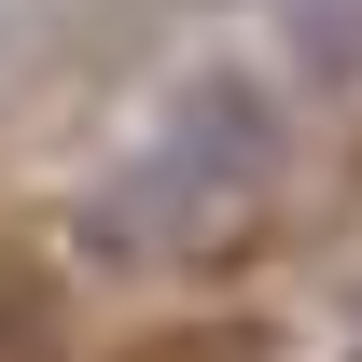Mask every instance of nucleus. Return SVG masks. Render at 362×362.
Instances as JSON below:
<instances>
[{"instance_id":"f03ea898","label":"nucleus","mask_w":362,"mask_h":362,"mask_svg":"<svg viewBox=\"0 0 362 362\" xmlns=\"http://www.w3.org/2000/svg\"><path fill=\"white\" fill-rule=\"evenodd\" d=\"M349 362H362V349H349Z\"/></svg>"},{"instance_id":"f257e3e1","label":"nucleus","mask_w":362,"mask_h":362,"mask_svg":"<svg viewBox=\"0 0 362 362\" xmlns=\"http://www.w3.org/2000/svg\"><path fill=\"white\" fill-rule=\"evenodd\" d=\"M265 168H279V112H265V84L209 70V84L168 98L153 153H139V168L84 209V251H98V265H153V251H181L195 223L251 209V181H265Z\"/></svg>"}]
</instances>
